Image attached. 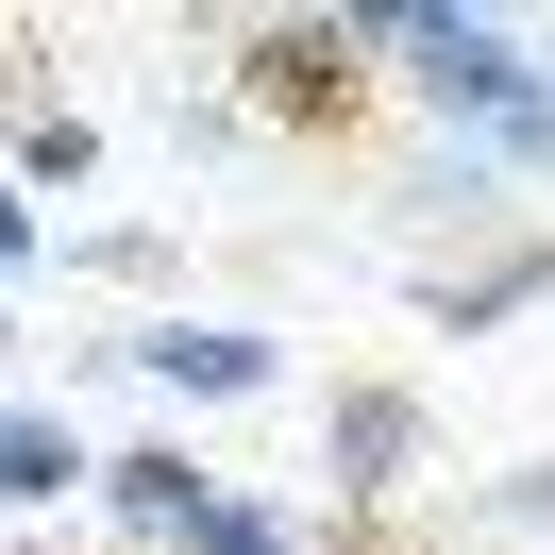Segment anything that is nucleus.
<instances>
[{"label": "nucleus", "instance_id": "obj_1", "mask_svg": "<svg viewBox=\"0 0 555 555\" xmlns=\"http://www.w3.org/2000/svg\"><path fill=\"white\" fill-rule=\"evenodd\" d=\"M353 35H371V51H404V85H421L438 118H472V135H505V118L539 102V68H521V35H505V17H438V0H371Z\"/></svg>", "mask_w": 555, "mask_h": 555}, {"label": "nucleus", "instance_id": "obj_2", "mask_svg": "<svg viewBox=\"0 0 555 555\" xmlns=\"http://www.w3.org/2000/svg\"><path fill=\"white\" fill-rule=\"evenodd\" d=\"M236 102L270 135H353L371 118V35L353 17H253L236 35Z\"/></svg>", "mask_w": 555, "mask_h": 555}, {"label": "nucleus", "instance_id": "obj_3", "mask_svg": "<svg viewBox=\"0 0 555 555\" xmlns=\"http://www.w3.org/2000/svg\"><path fill=\"white\" fill-rule=\"evenodd\" d=\"M135 353L152 387H185V404H253V387H270V337H236V320H135Z\"/></svg>", "mask_w": 555, "mask_h": 555}, {"label": "nucleus", "instance_id": "obj_4", "mask_svg": "<svg viewBox=\"0 0 555 555\" xmlns=\"http://www.w3.org/2000/svg\"><path fill=\"white\" fill-rule=\"evenodd\" d=\"M320 454H337L353 505H387V488L421 472V387H337V404H320Z\"/></svg>", "mask_w": 555, "mask_h": 555}, {"label": "nucleus", "instance_id": "obj_5", "mask_svg": "<svg viewBox=\"0 0 555 555\" xmlns=\"http://www.w3.org/2000/svg\"><path fill=\"white\" fill-rule=\"evenodd\" d=\"M102 505H118V521H135V539H152V555H169V539H185V521H203V505H219V472H185V438H152V454H102Z\"/></svg>", "mask_w": 555, "mask_h": 555}, {"label": "nucleus", "instance_id": "obj_6", "mask_svg": "<svg viewBox=\"0 0 555 555\" xmlns=\"http://www.w3.org/2000/svg\"><path fill=\"white\" fill-rule=\"evenodd\" d=\"M68 488H102V454H85L51 404H0V505L35 521V505H68Z\"/></svg>", "mask_w": 555, "mask_h": 555}, {"label": "nucleus", "instance_id": "obj_7", "mask_svg": "<svg viewBox=\"0 0 555 555\" xmlns=\"http://www.w3.org/2000/svg\"><path fill=\"white\" fill-rule=\"evenodd\" d=\"M539 286H555V236H521V253H488V270H438V320H454V337H488V320H521Z\"/></svg>", "mask_w": 555, "mask_h": 555}, {"label": "nucleus", "instance_id": "obj_8", "mask_svg": "<svg viewBox=\"0 0 555 555\" xmlns=\"http://www.w3.org/2000/svg\"><path fill=\"white\" fill-rule=\"evenodd\" d=\"M169 555H387V539H320V521H270V505H236V488H219Z\"/></svg>", "mask_w": 555, "mask_h": 555}, {"label": "nucleus", "instance_id": "obj_9", "mask_svg": "<svg viewBox=\"0 0 555 555\" xmlns=\"http://www.w3.org/2000/svg\"><path fill=\"white\" fill-rule=\"evenodd\" d=\"M17 169H35V185H85V169H102V135H85V118H51V102H35V118H17Z\"/></svg>", "mask_w": 555, "mask_h": 555}, {"label": "nucleus", "instance_id": "obj_10", "mask_svg": "<svg viewBox=\"0 0 555 555\" xmlns=\"http://www.w3.org/2000/svg\"><path fill=\"white\" fill-rule=\"evenodd\" d=\"M488 521H555V454H539V472H505V488H488Z\"/></svg>", "mask_w": 555, "mask_h": 555}, {"label": "nucleus", "instance_id": "obj_11", "mask_svg": "<svg viewBox=\"0 0 555 555\" xmlns=\"http://www.w3.org/2000/svg\"><path fill=\"white\" fill-rule=\"evenodd\" d=\"M0 270H35V185H0Z\"/></svg>", "mask_w": 555, "mask_h": 555}, {"label": "nucleus", "instance_id": "obj_12", "mask_svg": "<svg viewBox=\"0 0 555 555\" xmlns=\"http://www.w3.org/2000/svg\"><path fill=\"white\" fill-rule=\"evenodd\" d=\"M0 102H17V51H0Z\"/></svg>", "mask_w": 555, "mask_h": 555}, {"label": "nucleus", "instance_id": "obj_13", "mask_svg": "<svg viewBox=\"0 0 555 555\" xmlns=\"http://www.w3.org/2000/svg\"><path fill=\"white\" fill-rule=\"evenodd\" d=\"M0 555H17V539H0Z\"/></svg>", "mask_w": 555, "mask_h": 555}]
</instances>
